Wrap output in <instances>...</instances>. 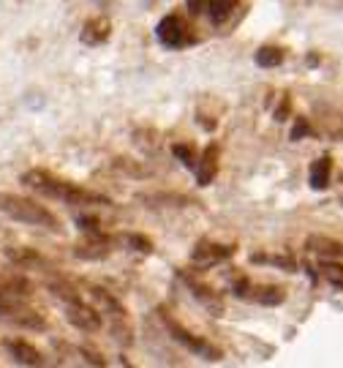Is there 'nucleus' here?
<instances>
[{
  "mask_svg": "<svg viewBox=\"0 0 343 368\" xmlns=\"http://www.w3.org/2000/svg\"><path fill=\"white\" fill-rule=\"evenodd\" d=\"M22 183L28 185L31 191L41 194V197H49V199H61L65 205H77V208H88V205H112L109 197L104 194H95L90 188H82L79 183H71L65 178H58L47 169H28L22 178Z\"/></svg>",
  "mask_w": 343,
  "mask_h": 368,
  "instance_id": "obj_1",
  "label": "nucleus"
},
{
  "mask_svg": "<svg viewBox=\"0 0 343 368\" xmlns=\"http://www.w3.org/2000/svg\"><path fill=\"white\" fill-rule=\"evenodd\" d=\"M0 213L19 221V224H28V227H41V229H49V232H63L61 218L52 213L49 208L38 205L35 199H28V197L11 194V191H0Z\"/></svg>",
  "mask_w": 343,
  "mask_h": 368,
  "instance_id": "obj_2",
  "label": "nucleus"
},
{
  "mask_svg": "<svg viewBox=\"0 0 343 368\" xmlns=\"http://www.w3.org/2000/svg\"><path fill=\"white\" fill-rule=\"evenodd\" d=\"M158 316H161V322H163V328L169 330V336L175 338L177 344H183L186 349H191L196 358H202V360H221L223 358V352H221L218 346H213L210 341H205L202 336H196V333H191V330H186L166 308L161 306L158 308Z\"/></svg>",
  "mask_w": 343,
  "mask_h": 368,
  "instance_id": "obj_3",
  "label": "nucleus"
},
{
  "mask_svg": "<svg viewBox=\"0 0 343 368\" xmlns=\"http://www.w3.org/2000/svg\"><path fill=\"white\" fill-rule=\"evenodd\" d=\"M234 295L240 300H248V303H259V306H281L286 300V289L283 286H273V284H250L246 276H240L232 284Z\"/></svg>",
  "mask_w": 343,
  "mask_h": 368,
  "instance_id": "obj_4",
  "label": "nucleus"
},
{
  "mask_svg": "<svg viewBox=\"0 0 343 368\" xmlns=\"http://www.w3.org/2000/svg\"><path fill=\"white\" fill-rule=\"evenodd\" d=\"M156 36H158V41H161L163 47H169V49H183V47H188V44L196 41L193 33H191V28H188V22L180 14L163 17V20L158 22Z\"/></svg>",
  "mask_w": 343,
  "mask_h": 368,
  "instance_id": "obj_5",
  "label": "nucleus"
},
{
  "mask_svg": "<svg viewBox=\"0 0 343 368\" xmlns=\"http://www.w3.org/2000/svg\"><path fill=\"white\" fill-rule=\"evenodd\" d=\"M65 319H68L74 328L85 330V333H95V330H101V325H104V319H101L98 308L82 303V298H79V300L65 303Z\"/></svg>",
  "mask_w": 343,
  "mask_h": 368,
  "instance_id": "obj_6",
  "label": "nucleus"
},
{
  "mask_svg": "<svg viewBox=\"0 0 343 368\" xmlns=\"http://www.w3.org/2000/svg\"><path fill=\"white\" fill-rule=\"evenodd\" d=\"M180 278L188 284V289L193 292V298L202 303V306L207 308L213 316H223V300H221V295L216 289H210L207 284H202L196 276H188L186 270H180Z\"/></svg>",
  "mask_w": 343,
  "mask_h": 368,
  "instance_id": "obj_7",
  "label": "nucleus"
},
{
  "mask_svg": "<svg viewBox=\"0 0 343 368\" xmlns=\"http://www.w3.org/2000/svg\"><path fill=\"white\" fill-rule=\"evenodd\" d=\"M237 248L234 245H223V243H210V240H202L196 243V248L191 251V259L196 265H216V262H223L234 254Z\"/></svg>",
  "mask_w": 343,
  "mask_h": 368,
  "instance_id": "obj_8",
  "label": "nucleus"
},
{
  "mask_svg": "<svg viewBox=\"0 0 343 368\" xmlns=\"http://www.w3.org/2000/svg\"><path fill=\"white\" fill-rule=\"evenodd\" d=\"M218 158L221 151L216 142H210L202 153H199V161H196V183L199 185H210L218 175Z\"/></svg>",
  "mask_w": 343,
  "mask_h": 368,
  "instance_id": "obj_9",
  "label": "nucleus"
},
{
  "mask_svg": "<svg viewBox=\"0 0 343 368\" xmlns=\"http://www.w3.org/2000/svg\"><path fill=\"white\" fill-rule=\"evenodd\" d=\"M109 36H112V22H109L106 17H93V20H88V22L82 25V33H79L82 44H88V47H101L104 41H109Z\"/></svg>",
  "mask_w": 343,
  "mask_h": 368,
  "instance_id": "obj_10",
  "label": "nucleus"
},
{
  "mask_svg": "<svg viewBox=\"0 0 343 368\" xmlns=\"http://www.w3.org/2000/svg\"><path fill=\"white\" fill-rule=\"evenodd\" d=\"M6 349H8V355L19 363V366H44V355L28 344V341H22V338H11V341H6Z\"/></svg>",
  "mask_w": 343,
  "mask_h": 368,
  "instance_id": "obj_11",
  "label": "nucleus"
},
{
  "mask_svg": "<svg viewBox=\"0 0 343 368\" xmlns=\"http://www.w3.org/2000/svg\"><path fill=\"white\" fill-rule=\"evenodd\" d=\"M0 295L3 298H31L33 295V284L25 276H17V273H0Z\"/></svg>",
  "mask_w": 343,
  "mask_h": 368,
  "instance_id": "obj_12",
  "label": "nucleus"
},
{
  "mask_svg": "<svg viewBox=\"0 0 343 368\" xmlns=\"http://www.w3.org/2000/svg\"><path fill=\"white\" fill-rule=\"evenodd\" d=\"M305 248L316 256H321V259H343V243L327 238V235H311Z\"/></svg>",
  "mask_w": 343,
  "mask_h": 368,
  "instance_id": "obj_13",
  "label": "nucleus"
},
{
  "mask_svg": "<svg viewBox=\"0 0 343 368\" xmlns=\"http://www.w3.org/2000/svg\"><path fill=\"white\" fill-rule=\"evenodd\" d=\"M311 188L313 191H324L330 188V181H333V158L330 155H321L311 164Z\"/></svg>",
  "mask_w": 343,
  "mask_h": 368,
  "instance_id": "obj_14",
  "label": "nucleus"
},
{
  "mask_svg": "<svg viewBox=\"0 0 343 368\" xmlns=\"http://www.w3.org/2000/svg\"><path fill=\"white\" fill-rule=\"evenodd\" d=\"M6 259L17 268H47V259L33 248H6Z\"/></svg>",
  "mask_w": 343,
  "mask_h": 368,
  "instance_id": "obj_15",
  "label": "nucleus"
},
{
  "mask_svg": "<svg viewBox=\"0 0 343 368\" xmlns=\"http://www.w3.org/2000/svg\"><path fill=\"white\" fill-rule=\"evenodd\" d=\"M234 6H237V0H207V14H210L213 25H223L232 17Z\"/></svg>",
  "mask_w": 343,
  "mask_h": 368,
  "instance_id": "obj_16",
  "label": "nucleus"
},
{
  "mask_svg": "<svg viewBox=\"0 0 343 368\" xmlns=\"http://www.w3.org/2000/svg\"><path fill=\"white\" fill-rule=\"evenodd\" d=\"M319 273H321V278L327 284H333L335 289H343V262H338V259H321Z\"/></svg>",
  "mask_w": 343,
  "mask_h": 368,
  "instance_id": "obj_17",
  "label": "nucleus"
},
{
  "mask_svg": "<svg viewBox=\"0 0 343 368\" xmlns=\"http://www.w3.org/2000/svg\"><path fill=\"white\" fill-rule=\"evenodd\" d=\"M283 58H286L283 49L273 47V44H264V47L256 49V66H262V68H276V66L283 63Z\"/></svg>",
  "mask_w": 343,
  "mask_h": 368,
  "instance_id": "obj_18",
  "label": "nucleus"
},
{
  "mask_svg": "<svg viewBox=\"0 0 343 368\" xmlns=\"http://www.w3.org/2000/svg\"><path fill=\"white\" fill-rule=\"evenodd\" d=\"M172 153L177 155V161L183 164V167H193L196 169V161H199V151L191 145V142H177V145H172Z\"/></svg>",
  "mask_w": 343,
  "mask_h": 368,
  "instance_id": "obj_19",
  "label": "nucleus"
},
{
  "mask_svg": "<svg viewBox=\"0 0 343 368\" xmlns=\"http://www.w3.org/2000/svg\"><path fill=\"white\" fill-rule=\"evenodd\" d=\"M313 134H316V128L311 125L308 118H297L294 125H292V139H294V142H300V139H305V137H313Z\"/></svg>",
  "mask_w": 343,
  "mask_h": 368,
  "instance_id": "obj_20",
  "label": "nucleus"
},
{
  "mask_svg": "<svg viewBox=\"0 0 343 368\" xmlns=\"http://www.w3.org/2000/svg\"><path fill=\"white\" fill-rule=\"evenodd\" d=\"M125 243L131 245L134 251H139V254H153V240L145 238V235H125Z\"/></svg>",
  "mask_w": 343,
  "mask_h": 368,
  "instance_id": "obj_21",
  "label": "nucleus"
},
{
  "mask_svg": "<svg viewBox=\"0 0 343 368\" xmlns=\"http://www.w3.org/2000/svg\"><path fill=\"white\" fill-rule=\"evenodd\" d=\"M77 224H79V229H82V232H88V235H101V232H104L95 215H79V218H77Z\"/></svg>",
  "mask_w": 343,
  "mask_h": 368,
  "instance_id": "obj_22",
  "label": "nucleus"
},
{
  "mask_svg": "<svg viewBox=\"0 0 343 368\" xmlns=\"http://www.w3.org/2000/svg\"><path fill=\"white\" fill-rule=\"evenodd\" d=\"M292 115V98L289 95H281V104L276 107V121H286Z\"/></svg>",
  "mask_w": 343,
  "mask_h": 368,
  "instance_id": "obj_23",
  "label": "nucleus"
},
{
  "mask_svg": "<svg viewBox=\"0 0 343 368\" xmlns=\"http://www.w3.org/2000/svg\"><path fill=\"white\" fill-rule=\"evenodd\" d=\"M186 6L191 17H199L202 11H207V0H186Z\"/></svg>",
  "mask_w": 343,
  "mask_h": 368,
  "instance_id": "obj_24",
  "label": "nucleus"
},
{
  "mask_svg": "<svg viewBox=\"0 0 343 368\" xmlns=\"http://www.w3.org/2000/svg\"><path fill=\"white\" fill-rule=\"evenodd\" d=\"M82 355H85V360H88V363H93V366H106V360H104V358H98V355L90 352V349H82Z\"/></svg>",
  "mask_w": 343,
  "mask_h": 368,
  "instance_id": "obj_25",
  "label": "nucleus"
}]
</instances>
